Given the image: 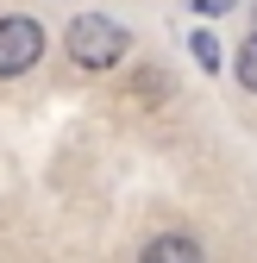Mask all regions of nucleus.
I'll return each instance as SVG.
<instances>
[{"mask_svg":"<svg viewBox=\"0 0 257 263\" xmlns=\"http://www.w3.org/2000/svg\"><path fill=\"white\" fill-rule=\"evenodd\" d=\"M195 57H201V63H207V69H213V63H219V44H213V38H207V31H195Z\"/></svg>","mask_w":257,"mask_h":263,"instance_id":"5","label":"nucleus"},{"mask_svg":"<svg viewBox=\"0 0 257 263\" xmlns=\"http://www.w3.org/2000/svg\"><path fill=\"white\" fill-rule=\"evenodd\" d=\"M38 57H44V25L25 13H7L0 19V76H25Z\"/></svg>","mask_w":257,"mask_h":263,"instance_id":"2","label":"nucleus"},{"mask_svg":"<svg viewBox=\"0 0 257 263\" xmlns=\"http://www.w3.org/2000/svg\"><path fill=\"white\" fill-rule=\"evenodd\" d=\"M238 82L257 94V38H245V50H238Z\"/></svg>","mask_w":257,"mask_h":263,"instance_id":"4","label":"nucleus"},{"mask_svg":"<svg viewBox=\"0 0 257 263\" xmlns=\"http://www.w3.org/2000/svg\"><path fill=\"white\" fill-rule=\"evenodd\" d=\"M138 263H207L195 238H182V232H163V238H151Z\"/></svg>","mask_w":257,"mask_h":263,"instance_id":"3","label":"nucleus"},{"mask_svg":"<svg viewBox=\"0 0 257 263\" xmlns=\"http://www.w3.org/2000/svg\"><path fill=\"white\" fill-rule=\"evenodd\" d=\"M69 57L82 63V69H113V63L125 57V25L119 19H76L69 25Z\"/></svg>","mask_w":257,"mask_h":263,"instance_id":"1","label":"nucleus"}]
</instances>
